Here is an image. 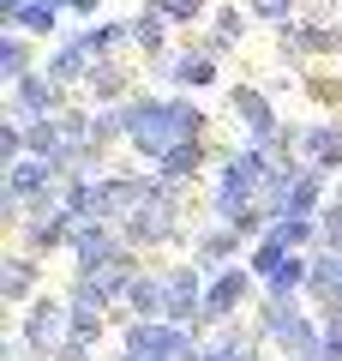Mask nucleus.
Listing matches in <instances>:
<instances>
[{
  "label": "nucleus",
  "instance_id": "nucleus-1",
  "mask_svg": "<svg viewBox=\"0 0 342 361\" xmlns=\"http://www.w3.org/2000/svg\"><path fill=\"white\" fill-rule=\"evenodd\" d=\"M120 121H127V139L139 145L144 157H156V163H163L175 145H186V139L204 133V109L180 103V97H132Z\"/></svg>",
  "mask_w": 342,
  "mask_h": 361
},
{
  "label": "nucleus",
  "instance_id": "nucleus-2",
  "mask_svg": "<svg viewBox=\"0 0 342 361\" xmlns=\"http://www.w3.org/2000/svg\"><path fill=\"white\" fill-rule=\"evenodd\" d=\"M277 54H282V61H294V66L342 54V18L336 13H300L294 25L277 30Z\"/></svg>",
  "mask_w": 342,
  "mask_h": 361
},
{
  "label": "nucleus",
  "instance_id": "nucleus-3",
  "mask_svg": "<svg viewBox=\"0 0 342 361\" xmlns=\"http://www.w3.org/2000/svg\"><path fill=\"white\" fill-rule=\"evenodd\" d=\"M66 103V85L49 73V66H37V73H25V78H13V109H18V121H37V115H54V109Z\"/></svg>",
  "mask_w": 342,
  "mask_h": 361
},
{
  "label": "nucleus",
  "instance_id": "nucleus-4",
  "mask_svg": "<svg viewBox=\"0 0 342 361\" xmlns=\"http://www.w3.org/2000/svg\"><path fill=\"white\" fill-rule=\"evenodd\" d=\"M96 66H102V61L84 49V37H78V30L54 37V49H49V73L61 78L66 90H72V85H90V73H96Z\"/></svg>",
  "mask_w": 342,
  "mask_h": 361
},
{
  "label": "nucleus",
  "instance_id": "nucleus-5",
  "mask_svg": "<svg viewBox=\"0 0 342 361\" xmlns=\"http://www.w3.org/2000/svg\"><path fill=\"white\" fill-rule=\"evenodd\" d=\"M163 78L180 85V90H204V85H216V54H204L198 42H180V49L163 61Z\"/></svg>",
  "mask_w": 342,
  "mask_h": 361
},
{
  "label": "nucleus",
  "instance_id": "nucleus-6",
  "mask_svg": "<svg viewBox=\"0 0 342 361\" xmlns=\"http://www.w3.org/2000/svg\"><path fill=\"white\" fill-rule=\"evenodd\" d=\"M168 30H175L168 13L156 6V0H144L139 13H132V49L151 54V61H168V54H175V49H168Z\"/></svg>",
  "mask_w": 342,
  "mask_h": 361
},
{
  "label": "nucleus",
  "instance_id": "nucleus-7",
  "mask_svg": "<svg viewBox=\"0 0 342 361\" xmlns=\"http://www.w3.org/2000/svg\"><path fill=\"white\" fill-rule=\"evenodd\" d=\"M84 37V49L96 61H120V49H132V18H90V25H72Z\"/></svg>",
  "mask_w": 342,
  "mask_h": 361
},
{
  "label": "nucleus",
  "instance_id": "nucleus-8",
  "mask_svg": "<svg viewBox=\"0 0 342 361\" xmlns=\"http://www.w3.org/2000/svg\"><path fill=\"white\" fill-rule=\"evenodd\" d=\"M234 115H241V127L253 139H270L277 133V109H270V97L258 85H234Z\"/></svg>",
  "mask_w": 342,
  "mask_h": 361
},
{
  "label": "nucleus",
  "instance_id": "nucleus-9",
  "mask_svg": "<svg viewBox=\"0 0 342 361\" xmlns=\"http://www.w3.org/2000/svg\"><path fill=\"white\" fill-rule=\"evenodd\" d=\"M90 97H96V103H132L139 90H132V73L120 61H102L96 73H90Z\"/></svg>",
  "mask_w": 342,
  "mask_h": 361
},
{
  "label": "nucleus",
  "instance_id": "nucleus-10",
  "mask_svg": "<svg viewBox=\"0 0 342 361\" xmlns=\"http://www.w3.org/2000/svg\"><path fill=\"white\" fill-rule=\"evenodd\" d=\"M0 73H6V78L37 73V37H25V30L6 25V37H0Z\"/></svg>",
  "mask_w": 342,
  "mask_h": 361
},
{
  "label": "nucleus",
  "instance_id": "nucleus-11",
  "mask_svg": "<svg viewBox=\"0 0 342 361\" xmlns=\"http://www.w3.org/2000/svg\"><path fill=\"white\" fill-rule=\"evenodd\" d=\"M13 30H25V37H66V13L54 0H30L25 13L13 18Z\"/></svg>",
  "mask_w": 342,
  "mask_h": 361
},
{
  "label": "nucleus",
  "instance_id": "nucleus-12",
  "mask_svg": "<svg viewBox=\"0 0 342 361\" xmlns=\"http://www.w3.org/2000/svg\"><path fill=\"white\" fill-rule=\"evenodd\" d=\"M246 13H253V25L282 30V25H294V18L306 13V0H246Z\"/></svg>",
  "mask_w": 342,
  "mask_h": 361
},
{
  "label": "nucleus",
  "instance_id": "nucleus-13",
  "mask_svg": "<svg viewBox=\"0 0 342 361\" xmlns=\"http://www.w3.org/2000/svg\"><path fill=\"white\" fill-rule=\"evenodd\" d=\"M300 151L312 157L318 169H330V163H342V139H336V127H306V133H300Z\"/></svg>",
  "mask_w": 342,
  "mask_h": 361
},
{
  "label": "nucleus",
  "instance_id": "nucleus-14",
  "mask_svg": "<svg viewBox=\"0 0 342 361\" xmlns=\"http://www.w3.org/2000/svg\"><path fill=\"white\" fill-rule=\"evenodd\" d=\"M156 6H163V13H168V25H175V30H192V25H210V13H216L210 0H156Z\"/></svg>",
  "mask_w": 342,
  "mask_h": 361
},
{
  "label": "nucleus",
  "instance_id": "nucleus-15",
  "mask_svg": "<svg viewBox=\"0 0 342 361\" xmlns=\"http://www.w3.org/2000/svg\"><path fill=\"white\" fill-rule=\"evenodd\" d=\"M210 25L222 30V37H234V42H246V30H253V13H246V0H222L210 13Z\"/></svg>",
  "mask_w": 342,
  "mask_h": 361
},
{
  "label": "nucleus",
  "instance_id": "nucleus-16",
  "mask_svg": "<svg viewBox=\"0 0 342 361\" xmlns=\"http://www.w3.org/2000/svg\"><path fill=\"white\" fill-rule=\"evenodd\" d=\"M198 139H186V145H175V151H168L163 157V169H168V175H192V169H198Z\"/></svg>",
  "mask_w": 342,
  "mask_h": 361
},
{
  "label": "nucleus",
  "instance_id": "nucleus-17",
  "mask_svg": "<svg viewBox=\"0 0 342 361\" xmlns=\"http://www.w3.org/2000/svg\"><path fill=\"white\" fill-rule=\"evenodd\" d=\"M192 42H198L204 54H216V61H222V54H234V49H241V42H234V37H222V30H216V25H204V30H198V37H192Z\"/></svg>",
  "mask_w": 342,
  "mask_h": 361
},
{
  "label": "nucleus",
  "instance_id": "nucleus-18",
  "mask_svg": "<svg viewBox=\"0 0 342 361\" xmlns=\"http://www.w3.org/2000/svg\"><path fill=\"white\" fill-rule=\"evenodd\" d=\"M306 90H312L318 103H342V78H330V73H312V78H306Z\"/></svg>",
  "mask_w": 342,
  "mask_h": 361
},
{
  "label": "nucleus",
  "instance_id": "nucleus-19",
  "mask_svg": "<svg viewBox=\"0 0 342 361\" xmlns=\"http://www.w3.org/2000/svg\"><path fill=\"white\" fill-rule=\"evenodd\" d=\"M25 6H30V0H0V18H6V25H13V18L25 13Z\"/></svg>",
  "mask_w": 342,
  "mask_h": 361
},
{
  "label": "nucleus",
  "instance_id": "nucleus-20",
  "mask_svg": "<svg viewBox=\"0 0 342 361\" xmlns=\"http://www.w3.org/2000/svg\"><path fill=\"white\" fill-rule=\"evenodd\" d=\"M312 13H342V0H312Z\"/></svg>",
  "mask_w": 342,
  "mask_h": 361
}]
</instances>
